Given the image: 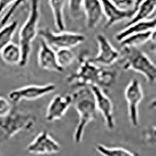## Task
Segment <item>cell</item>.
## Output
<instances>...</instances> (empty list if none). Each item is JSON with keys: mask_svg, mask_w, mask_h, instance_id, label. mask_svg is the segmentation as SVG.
<instances>
[{"mask_svg": "<svg viewBox=\"0 0 156 156\" xmlns=\"http://www.w3.org/2000/svg\"><path fill=\"white\" fill-rule=\"evenodd\" d=\"M37 62L39 67L44 70L58 73L63 71V69L58 64L56 51L43 39L40 41V47L37 54Z\"/></svg>", "mask_w": 156, "mask_h": 156, "instance_id": "13", "label": "cell"}, {"mask_svg": "<svg viewBox=\"0 0 156 156\" xmlns=\"http://www.w3.org/2000/svg\"><path fill=\"white\" fill-rule=\"evenodd\" d=\"M1 58L5 63L10 66H19L22 61V50L20 44L10 42L1 51Z\"/></svg>", "mask_w": 156, "mask_h": 156, "instance_id": "18", "label": "cell"}, {"mask_svg": "<svg viewBox=\"0 0 156 156\" xmlns=\"http://www.w3.org/2000/svg\"><path fill=\"white\" fill-rule=\"evenodd\" d=\"M38 35L51 48H56L57 50L63 48L71 49L82 44L86 39V36L80 33L64 30L56 33L48 28L39 30Z\"/></svg>", "mask_w": 156, "mask_h": 156, "instance_id": "6", "label": "cell"}, {"mask_svg": "<svg viewBox=\"0 0 156 156\" xmlns=\"http://www.w3.org/2000/svg\"><path fill=\"white\" fill-rule=\"evenodd\" d=\"M72 105L73 97L71 94H56L51 100L47 107L45 119L48 122H53L62 119Z\"/></svg>", "mask_w": 156, "mask_h": 156, "instance_id": "12", "label": "cell"}, {"mask_svg": "<svg viewBox=\"0 0 156 156\" xmlns=\"http://www.w3.org/2000/svg\"><path fill=\"white\" fill-rule=\"evenodd\" d=\"M156 11V0H144L136 9L133 17L129 20L125 27L141 20H147Z\"/></svg>", "mask_w": 156, "mask_h": 156, "instance_id": "17", "label": "cell"}, {"mask_svg": "<svg viewBox=\"0 0 156 156\" xmlns=\"http://www.w3.org/2000/svg\"><path fill=\"white\" fill-rule=\"evenodd\" d=\"M151 34V32H145V33H136V34H130L121 41L120 44L125 47L138 48L139 46L150 41Z\"/></svg>", "mask_w": 156, "mask_h": 156, "instance_id": "21", "label": "cell"}, {"mask_svg": "<svg viewBox=\"0 0 156 156\" xmlns=\"http://www.w3.org/2000/svg\"><path fill=\"white\" fill-rule=\"evenodd\" d=\"M35 122L33 114L13 108L9 115L0 117V142L9 140L19 132L30 129Z\"/></svg>", "mask_w": 156, "mask_h": 156, "instance_id": "5", "label": "cell"}, {"mask_svg": "<svg viewBox=\"0 0 156 156\" xmlns=\"http://www.w3.org/2000/svg\"><path fill=\"white\" fill-rule=\"evenodd\" d=\"M66 0H48L55 27L59 31H63L66 28L64 20V6Z\"/></svg>", "mask_w": 156, "mask_h": 156, "instance_id": "19", "label": "cell"}, {"mask_svg": "<svg viewBox=\"0 0 156 156\" xmlns=\"http://www.w3.org/2000/svg\"><path fill=\"white\" fill-rule=\"evenodd\" d=\"M55 89L56 85L51 83L43 85H27L11 90L9 93V98L11 102L14 104H17L23 100L33 101L51 94Z\"/></svg>", "mask_w": 156, "mask_h": 156, "instance_id": "8", "label": "cell"}, {"mask_svg": "<svg viewBox=\"0 0 156 156\" xmlns=\"http://www.w3.org/2000/svg\"><path fill=\"white\" fill-rule=\"evenodd\" d=\"M124 95L127 104L129 122L133 127H137L139 126L138 107L144 98V92L140 82L136 79L130 80L125 89Z\"/></svg>", "mask_w": 156, "mask_h": 156, "instance_id": "7", "label": "cell"}, {"mask_svg": "<svg viewBox=\"0 0 156 156\" xmlns=\"http://www.w3.org/2000/svg\"><path fill=\"white\" fill-rule=\"evenodd\" d=\"M152 49H153V50H154V53H155V55H156V45H154V46H153Z\"/></svg>", "mask_w": 156, "mask_h": 156, "instance_id": "33", "label": "cell"}, {"mask_svg": "<svg viewBox=\"0 0 156 156\" xmlns=\"http://www.w3.org/2000/svg\"><path fill=\"white\" fill-rule=\"evenodd\" d=\"M102 5L104 16L106 17L105 27H111L115 23L130 20L135 13V9L123 10L119 9L111 0H100Z\"/></svg>", "mask_w": 156, "mask_h": 156, "instance_id": "14", "label": "cell"}, {"mask_svg": "<svg viewBox=\"0 0 156 156\" xmlns=\"http://www.w3.org/2000/svg\"><path fill=\"white\" fill-rule=\"evenodd\" d=\"M113 3L121 9L130 10L134 9V2L133 0H111Z\"/></svg>", "mask_w": 156, "mask_h": 156, "instance_id": "28", "label": "cell"}, {"mask_svg": "<svg viewBox=\"0 0 156 156\" xmlns=\"http://www.w3.org/2000/svg\"><path fill=\"white\" fill-rule=\"evenodd\" d=\"M144 140L150 145H156V126H151L144 133Z\"/></svg>", "mask_w": 156, "mask_h": 156, "instance_id": "27", "label": "cell"}, {"mask_svg": "<svg viewBox=\"0 0 156 156\" xmlns=\"http://www.w3.org/2000/svg\"><path fill=\"white\" fill-rule=\"evenodd\" d=\"M83 0H68V7H69L70 15L73 18L80 16V11L83 7Z\"/></svg>", "mask_w": 156, "mask_h": 156, "instance_id": "25", "label": "cell"}, {"mask_svg": "<svg viewBox=\"0 0 156 156\" xmlns=\"http://www.w3.org/2000/svg\"><path fill=\"white\" fill-rule=\"evenodd\" d=\"M83 9L86 16V25L88 29H94L102 20V5L100 0H83Z\"/></svg>", "mask_w": 156, "mask_h": 156, "instance_id": "15", "label": "cell"}, {"mask_svg": "<svg viewBox=\"0 0 156 156\" xmlns=\"http://www.w3.org/2000/svg\"><path fill=\"white\" fill-rule=\"evenodd\" d=\"M148 108L149 109L151 110L156 109V98H154V100H152V101L150 102V104H149L148 105Z\"/></svg>", "mask_w": 156, "mask_h": 156, "instance_id": "31", "label": "cell"}, {"mask_svg": "<svg viewBox=\"0 0 156 156\" xmlns=\"http://www.w3.org/2000/svg\"><path fill=\"white\" fill-rule=\"evenodd\" d=\"M150 41L153 43L154 45H156V29L151 31V37H150Z\"/></svg>", "mask_w": 156, "mask_h": 156, "instance_id": "30", "label": "cell"}, {"mask_svg": "<svg viewBox=\"0 0 156 156\" xmlns=\"http://www.w3.org/2000/svg\"><path fill=\"white\" fill-rule=\"evenodd\" d=\"M96 151L102 156H137L126 148L120 147H107L103 144H98Z\"/></svg>", "mask_w": 156, "mask_h": 156, "instance_id": "22", "label": "cell"}, {"mask_svg": "<svg viewBox=\"0 0 156 156\" xmlns=\"http://www.w3.org/2000/svg\"><path fill=\"white\" fill-rule=\"evenodd\" d=\"M156 29V16L151 19L144 20L136 23L124 27L118 34L115 35V38L118 41L120 42L125 37H128L130 34H136V33H145V32H151Z\"/></svg>", "mask_w": 156, "mask_h": 156, "instance_id": "16", "label": "cell"}, {"mask_svg": "<svg viewBox=\"0 0 156 156\" xmlns=\"http://www.w3.org/2000/svg\"><path fill=\"white\" fill-rule=\"evenodd\" d=\"M117 77L118 72L116 70L100 67L85 53H83L79 58V66L76 71L68 76L66 81L71 87L76 88L98 86L105 90L113 85Z\"/></svg>", "mask_w": 156, "mask_h": 156, "instance_id": "1", "label": "cell"}, {"mask_svg": "<svg viewBox=\"0 0 156 156\" xmlns=\"http://www.w3.org/2000/svg\"><path fill=\"white\" fill-rule=\"evenodd\" d=\"M121 67L142 74L150 83L156 82V65L148 55L138 48L122 46L119 58Z\"/></svg>", "mask_w": 156, "mask_h": 156, "instance_id": "3", "label": "cell"}, {"mask_svg": "<svg viewBox=\"0 0 156 156\" xmlns=\"http://www.w3.org/2000/svg\"><path fill=\"white\" fill-rule=\"evenodd\" d=\"M60 144L47 131H41L27 145L28 152L35 154H51L59 152Z\"/></svg>", "mask_w": 156, "mask_h": 156, "instance_id": "11", "label": "cell"}, {"mask_svg": "<svg viewBox=\"0 0 156 156\" xmlns=\"http://www.w3.org/2000/svg\"><path fill=\"white\" fill-rule=\"evenodd\" d=\"M27 1V0H16L14 3L12 4V5L10 8H9V9H8V11L6 12V13L4 15L3 17L1 20V21H0L1 26L3 27L5 24H7V23H9V20L11 19V17H12V16H13V14H14V12L16 11V9H17L20 5H23V3H25Z\"/></svg>", "mask_w": 156, "mask_h": 156, "instance_id": "24", "label": "cell"}, {"mask_svg": "<svg viewBox=\"0 0 156 156\" xmlns=\"http://www.w3.org/2000/svg\"><path fill=\"white\" fill-rule=\"evenodd\" d=\"M144 0H133V2H134V9L136 11V9L138 7V5L143 2Z\"/></svg>", "mask_w": 156, "mask_h": 156, "instance_id": "32", "label": "cell"}, {"mask_svg": "<svg viewBox=\"0 0 156 156\" xmlns=\"http://www.w3.org/2000/svg\"><path fill=\"white\" fill-rule=\"evenodd\" d=\"M40 20L39 0H30V11L19 31V44L22 50V61L20 66H25L29 61L32 42L38 34Z\"/></svg>", "mask_w": 156, "mask_h": 156, "instance_id": "4", "label": "cell"}, {"mask_svg": "<svg viewBox=\"0 0 156 156\" xmlns=\"http://www.w3.org/2000/svg\"><path fill=\"white\" fill-rule=\"evenodd\" d=\"M98 47V52L94 58H90L98 66H112L120 58V51H118L104 34H98L95 37Z\"/></svg>", "mask_w": 156, "mask_h": 156, "instance_id": "10", "label": "cell"}, {"mask_svg": "<svg viewBox=\"0 0 156 156\" xmlns=\"http://www.w3.org/2000/svg\"><path fill=\"white\" fill-rule=\"evenodd\" d=\"M90 89L94 96L97 111L101 112L102 115L106 128L109 130L115 129V117L112 100L107 95L105 90L101 87L98 86H91L90 87Z\"/></svg>", "mask_w": 156, "mask_h": 156, "instance_id": "9", "label": "cell"}, {"mask_svg": "<svg viewBox=\"0 0 156 156\" xmlns=\"http://www.w3.org/2000/svg\"><path fill=\"white\" fill-rule=\"evenodd\" d=\"M15 1L16 0H0V16L2 14V12L6 8H10Z\"/></svg>", "mask_w": 156, "mask_h": 156, "instance_id": "29", "label": "cell"}, {"mask_svg": "<svg viewBox=\"0 0 156 156\" xmlns=\"http://www.w3.org/2000/svg\"><path fill=\"white\" fill-rule=\"evenodd\" d=\"M12 102L10 100L6 99L5 98L0 96V117H4L9 115L12 111Z\"/></svg>", "mask_w": 156, "mask_h": 156, "instance_id": "26", "label": "cell"}, {"mask_svg": "<svg viewBox=\"0 0 156 156\" xmlns=\"http://www.w3.org/2000/svg\"><path fill=\"white\" fill-rule=\"evenodd\" d=\"M71 95L73 97V105L79 117L73 140L76 144H80L83 140L86 126L97 118V108L90 87L78 88Z\"/></svg>", "mask_w": 156, "mask_h": 156, "instance_id": "2", "label": "cell"}, {"mask_svg": "<svg viewBox=\"0 0 156 156\" xmlns=\"http://www.w3.org/2000/svg\"><path fill=\"white\" fill-rule=\"evenodd\" d=\"M18 27L17 20L8 23L5 26L0 29V53L7 44L12 42V39Z\"/></svg>", "mask_w": 156, "mask_h": 156, "instance_id": "20", "label": "cell"}, {"mask_svg": "<svg viewBox=\"0 0 156 156\" xmlns=\"http://www.w3.org/2000/svg\"><path fill=\"white\" fill-rule=\"evenodd\" d=\"M56 55L58 64L63 69L64 68L70 66L76 58V55L73 53V51L69 48L57 50Z\"/></svg>", "mask_w": 156, "mask_h": 156, "instance_id": "23", "label": "cell"}]
</instances>
